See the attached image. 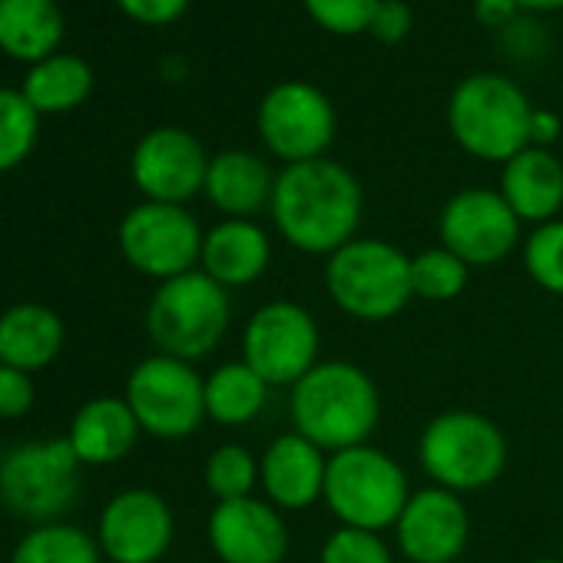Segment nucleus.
Segmentation results:
<instances>
[{
  "instance_id": "1",
  "label": "nucleus",
  "mask_w": 563,
  "mask_h": 563,
  "mask_svg": "<svg viewBox=\"0 0 563 563\" xmlns=\"http://www.w3.org/2000/svg\"><path fill=\"white\" fill-rule=\"evenodd\" d=\"M365 192L355 173L329 156L292 163L275 176L268 216L282 242L302 255L329 258L358 239Z\"/></svg>"
},
{
  "instance_id": "2",
  "label": "nucleus",
  "mask_w": 563,
  "mask_h": 563,
  "mask_svg": "<svg viewBox=\"0 0 563 563\" xmlns=\"http://www.w3.org/2000/svg\"><path fill=\"white\" fill-rule=\"evenodd\" d=\"M292 431L325 454L372 444L382 424V391L375 378L345 358H322L296 388H289Z\"/></svg>"
},
{
  "instance_id": "3",
  "label": "nucleus",
  "mask_w": 563,
  "mask_h": 563,
  "mask_svg": "<svg viewBox=\"0 0 563 563\" xmlns=\"http://www.w3.org/2000/svg\"><path fill=\"white\" fill-rule=\"evenodd\" d=\"M325 292L355 322H391L411 302V255L388 239L358 235L325 258Z\"/></svg>"
},
{
  "instance_id": "4",
  "label": "nucleus",
  "mask_w": 563,
  "mask_h": 563,
  "mask_svg": "<svg viewBox=\"0 0 563 563\" xmlns=\"http://www.w3.org/2000/svg\"><path fill=\"white\" fill-rule=\"evenodd\" d=\"M507 438L497 421L481 411L454 408L434 415L418 438V461L431 484L474 494L500 481L507 471Z\"/></svg>"
},
{
  "instance_id": "5",
  "label": "nucleus",
  "mask_w": 563,
  "mask_h": 563,
  "mask_svg": "<svg viewBox=\"0 0 563 563\" xmlns=\"http://www.w3.org/2000/svg\"><path fill=\"white\" fill-rule=\"evenodd\" d=\"M232 322V296L202 268L159 282L146 306V335L156 352L199 362L225 339Z\"/></svg>"
},
{
  "instance_id": "6",
  "label": "nucleus",
  "mask_w": 563,
  "mask_h": 563,
  "mask_svg": "<svg viewBox=\"0 0 563 563\" xmlns=\"http://www.w3.org/2000/svg\"><path fill=\"white\" fill-rule=\"evenodd\" d=\"M408 497V474L385 448L358 444L329 454L322 504L342 527L385 533L398 523Z\"/></svg>"
},
{
  "instance_id": "7",
  "label": "nucleus",
  "mask_w": 563,
  "mask_h": 563,
  "mask_svg": "<svg viewBox=\"0 0 563 563\" xmlns=\"http://www.w3.org/2000/svg\"><path fill=\"white\" fill-rule=\"evenodd\" d=\"M530 103L523 90L497 74H474L457 84L448 103V126L457 146L484 163H507L530 146Z\"/></svg>"
},
{
  "instance_id": "8",
  "label": "nucleus",
  "mask_w": 563,
  "mask_h": 563,
  "mask_svg": "<svg viewBox=\"0 0 563 563\" xmlns=\"http://www.w3.org/2000/svg\"><path fill=\"white\" fill-rule=\"evenodd\" d=\"M80 461L67 438L24 441L0 461V504L27 523H54L80 494Z\"/></svg>"
},
{
  "instance_id": "9",
  "label": "nucleus",
  "mask_w": 563,
  "mask_h": 563,
  "mask_svg": "<svg viewBox=\"0 0 563 563\" xmlns=\"http://www.w3.org/2000/svg\"><path fill=\"white\" fill-rule=\"evenodd\" d=\"M242 362L268 388H296L322 362V329L292 299L262 302L242 329Z\"/></svg>"
},
{
  "instance_id": "10",
  "label": "nucleus",
  "mask_w": 563,
  "mask_h": 563,
  "mask_svg": "<svg viewBox=\"0 0 563 563\" xmlns=\"http://www.w3.org/2000/svg\"><path fill=\"white\" fill-rule=\"evenodd\" d=\"M123 398L140 421V431L156 441H183L202 428L206 378L192 362L153 352L133 365Z\"/></svg>"
},
{
  "instance_id": "11",
  "label": "nucleus",
  "mask_w": 563,
  "mask_h": 563,
  "mask_svg": "<svg viewBox=\"0 0 563 563\" xmlns=\"http://www.w3.org/2000/svg\"><path fill=\"white\" fill-rule=\"evenodd\" d=\"M202 229L186 206L173 202H140L120 222V252L126 265L146 278L169 282L199 268L202 255Z\"/></svg>"
},
{
  "instance_id": "12",
  "label": "nucleus",
  "mask_w": 563,
  "mask_h": 563,
  "mask_svg": "<svg viewBox=\"0 0 563 563\" xmlns=\"http://www.w3.org/2000/svg\"><path fill=\"white\" fill-rule=\"evenodd\" d=\"M523 222L497 189L471 186L454 192L438 216V239L471 268L504 262L523 242Z\"/></svg>"
},
{
  "instance_id": "13",
  "label": "nucleus",
  "mask_w": 563,
  "mask_h": 563,
  "mask_svg": "<svg viewBox=\"0 0 563 563\" xmlns=\"http://www.w3.org/2000/svg\"><path fill=\"white\" fill-rule=\"evenodd\" d=\"M258 140L286 166L322 159L335 140V110L312 84H278L258 107Z\"/></svg>"
},
{
  "instance_id": "14",
  "label": "nucleus",
  "mask_w": 563,
  "mask_h": 563,
  "mask_svg": "<svg viewBox=\"0 0 563 563\" xmlns=\"http://www.w3.org/2000/svg\"><path fill=\"white\" fill-rule=\"evenodd\" d=\"M176 540L169 500L150 487L113 494L97 520V543L110 563H159Z\"/></svg>"
},
{
  "instance_id": "15",
  "label": "nucleus",
  "mask_w": 563,
  "mask_h": 563,
  "mask_svg": "<svg viewBox=\"0 0 563 563\" xmlns=\"http://www.w3.org/2000/svg\"><path fill=\"white\" fill-rule=\"evenodd\" d=\"M391 533L405 563H457L471 540V514L461 494L428 484L411 490Z\"/></svg>"
},
{
  "instance_id": "16",
  "label": "nucleus",
  "mask_w": 563,
  "mask_h": 563,
  "mask_svg": "<svg viewBox=\"0 0 563 563\" xmlns=\"http://www.w3.org/2000/svg\"><path fill=\"white\" fill-rule=\"evenodd\" d=\"M206 540L219 563H286L292 543L286 514L258 494L216 504L206 520Z\"/></svg>"
},
{
  "instance_id": "17",
  "label": "nucleus",
  "mask_w": 563,
  "mask_h": 563,
  "mask_svg": "<svg viewBox=\"0 0 563 563\" xmlns=\"http://www.w3.org/2000/svg\"><path fill=\"white\" fill-rule=\"evenodd\" d=\"M130 173L136 189L150 202L183 206L186 199L202 192L209 156L192 133L176 126H159L136 143Z\"/></svg>"
},
{
  "instance_id": "18",
  "label": "nucleus",
  "mask_w": 563,
  "mask_h": 563,
  "mask_svg": "<svg viewBox=\"0 0 563 563\" xmlns=\"http://www.w3.org/2000/svg\"><path fill=\"white\" fill-rule=\"evenodd\" d=\"M325 471L329 454L299 431H286L258 454V490L282 514L309 510L322 500Z\"/></svg>"
},
{
  "instance_id": "19",
  "label": "nucleus",
  "mask_w": 563,
  "mask_h": 563,
  "mask_svg": "<svg viewBox=\"0 0 563 563\" xmlns=\"http://www.w3.org/2000/svg\"><path fill=\"white\" fill-rule=\"evenodd\" d=\"M272 265V239L255 219H222L202 235L199 268L222 289H249Z\"/></svg>"
},
{
  "instance_id": "20",
  "label": "nucleus",
  "mask_w": 563,
  "mask_h": 563,
  "mask_svg": "<svg viewBox=\"0 0 563 563\" xmlns=\"http://www.w3.org/2000/svg\"><path fill=\"white\" fill-rule=\"evenodd\" d=\"M140 434V421L130 411L126 398L100 395L77 408L67 441L84 467H110L130 457Z\"/></svg>"
},
{
  "instance_id": "21",
  "label": "nucleus",
  "mask_w": 563,
  "mask_h": 563,
  "mask_svg": "<svg viewBox=\"0 0 563 563\" xmlns=\"http://www.w3.org/2000/svg\"><path fill=\"white\" fill-rule=\"evenodd\" d=\"M514 216L530 225L560 219L563 209V163L540 146H527L504 163L497 189Z\"/></svg>"
},
{
  "instance_id": "22",
  "label": "nucleus",
  "mask_w": 563,
  "mask_h": 563,
  "mask_svg": "<svg viewBox=\"0 0 563 563\" xmlns=\"http://www.w3.org/2000/svg\"><path fill=\"white\" fill-rule=\"evenodd\" d=\"M275 176L278 173H272L262 156L245 150H225L209 159L202 192L225 219H255L272 202Z\"/></svg>"
},
{
  "instance_id": "23",
  "label": "nucleus",
  "mask_w": 563,
  "mask_h": 563,
  "mask_svg": "<svg viewBox=\"0 0 563 563\" xmlns=\"http://www.w3.org/2000/svg\"><path fill=\"white\" fill-rule=\"evenodd\" d=\"M67 342L64 319L44 302H18L0 312V365L27 375L57 362Z\"/></svg>"
},
{
  "instance_id": "24",
  "label": "nucleus",
  "mask_w": 563,
  "mask_h": 563,
  "mask_svg": "<svg viewBox=\"0 0 563 563\" xmlns=\"http://www.w3.org/2000/svg\"><path fill=\"white\" fill-rule=\"evenodd\" d=\"M64 37L54 0H0V47L18 60H47Z\"/></svg>"
},
{
  "instance_id": "25",
  "label": "nucleus",
  "mask_w": 563,
  "mask_h": 563,
  "mask_svg": "<svg viewBox=\"0 0 563 563\" xmlns=\"http://www.w3.org/2000/svg\"><path fill=\"white\" fill-rule=\"evenodd\" d=\"M268 385L242 362H222L206 375V418L225 428L252 424L268 405Z\"/></svg>"
},
{
  "instance_id": "26",
  "label": "nucleus",
  "mask_w": 563,
  "mask_h": 563,
  "mask_svg": "<svg viewBox=\"0 0 563 563\" xmlns=\"http://www.w3.org/2000/svg\"><path fill=\"white\" fill-rule=\"evenodd\" d=\"M90 87L93 74L80 57H47L27 74L24 97L37 113H64L84 103Z\"/></svg>"
},
{
  "instance_id": "27",
  "label": "nucleus",
  "mask_w": 563,
  "mask_h": 563,
  "mask_svg": "<svg viewBox=\"0 0 563 563\" xmlns=\"http://www.w3.org/2000/svg\"><path fill=\"white\" fill-rule=\"evenodd\" d=\"M11 563H103V553L93 533L77 523L54 520L31 527L21 537Z\"/></svg>"
},
{
  "instance_id": "28",
  "label": "nucleus",
  "mask_w": 563,
  "mask_h": 563,
  "mask_svg": "<svg viewBox=\"0 0 563 563\" xmlns=\"http://www.w3.org/2000/svg\"><path fill=\"white\" fill-rule=\"evenodd\" d=\"M471 282V265L448 252L444 245H431L411 255V292L421 302L444 306L464 296Z\"/></svg>"
},
{
  "instance_id": "29",
  "label": "nucleus",
  "mask_w": 563,
  "mask_h": 563,
  "mask_svg": "<svg viewBox=\"0 0 563 563\" xmlns=\"http://www.w3.org/2000/svg\"><path fill=\"white\" fill-rule=\"evenodd\" d=\"M202 484L216 504L252 497L258 490V457L245 444H219L202 464Z\"/></svg>"
},
{
  "instance_id": "30",
  "label": "nucleus",
  "mask_w": 563,
  "mask_h": 563,
  "mask_svg": "<svg viewBox=\"0 0 563 563\" xmlns=\"http://www.w3.org/2000/svg\"><path fill=\"white\" fill-rule=\"evenodd\" d=\"M520 262L537 289L563 299V219L533 225L520 242Z\"/></svg>"
},
{
  "instance_id": "31",
  "label": "nucleus",
  "mask_w": 563,
  "mask_h": 563,
  "mask_svg": "<svg viewBox=\"0 0 563 563\" xmlns=\"http://www.w3.org/2000/svg\"><path fill=\"white\" fill-rule=\"evenodd\" d=\"M37 110L18 90H0V173L21 166L37 143Z\"/></svg>"
},
{
  "instance_id": "32",
  "label": "nucleus",
  "mask_w": 563,
  "mask_h": 563,
  "mask_svg": "<svg viewBox=\"0 0 563 563\" xmlns=\"http://www.w3.org/2000/svg\"><path fill=\"white\" fill-rule=\"evenodd\" d=\"M319 563H395V550L385 540V533L339 523L322 540Z\"/></svg>"
},
{
  "instance_id": "33",
  "label": "nucleus",
  "mask_w": 563,
  "mask_h": 563,
  "mask_svg": "<svg viewBox=\"0 0 563 563\" xmlns=\"http://www.w3.org/2000/svg\"><path fill=\"white\" fill-rule=\"evenodd\" d=\"M382 0H306L312 21L332 34H362L372 27Z\"/></svg>"
},
{
  "instance_id": "34",
  "label": "nucleus",
  "mask_w": 563,
  "mask_h": 563,
  "mask_svg": "<svg viewBox=\"0 0 563 563\" xmlns=\"http://www.w3.org/2000/svg\"><path fill=\"white\" fill-rule=\"evenodd\" d=\"M37 401L34 378L21 368L0 365V421H18L24 418Z\"/></svg>"
},
{
  "instance_id": "35",
  "label": "nucleus",
  "mask_w": 563,
  "mask_h": 563,
  "mask_svg": "<svg viewBox=\"0 0 563 563\" xmlns=\"http://www.w3.org/2000/svg\"><path fill=\"white\" fill-rule=\"evenodd\" d=\"M117 4L140 24H173L183 18L189 0H117Z\"/></svg>"
},
{
  "instance_id": "36",
  "label": "nucleus",
  "mask_w": 563,
  "mask_h": 563,
  "mask_svg": "<svg viewBox=\"0 0 563 563\" xmlns=\"http://www.w3.org/2000/svg\"><path fill=\"white\" fill-rule=\"evenodd\" d=\"M408 27H411L408 8L398 4V0H382V8H378V14H375V21H372L368 31H372L378 41H385V44H398V41L408 34Z\"/></svg>"
},
{
  "instance_id": "37",
  "label": "nucleus",
  "mask_w": 563,
  "mask_h": 563,
  "mask_svg": "<svg viewBox=\"0 0 563 563\" xmlns=\"http://www.w3.org/2000/svg\"><path fill=\"white\" fill-rule=\"evenodd\" d=\"M556 136H560V120L550 110H533V117H530V146L547 150Z\"/></svg>"
},
{
  "instance_id": "38",
  "label": "nucleus",
  "mask_w": 563,
  "mask_h": 563,
  "mask_svg": "<svg viewBox=\"0 0 563 563\" xmlns=\"http://www.w3.org/2000/svg\"><path fill=\"white\" fill-rule=\"evenodd\" d=\"M514 0H477V18L484 24H504L514 14Z\"/></svg>"
},
{
  "instance_id": "39",
  "label": "nucleus",
  "mask_w": 563,
  "mask_h": 563,
  "mask_svg": "<svg viewBox=\"0 0 563 563\" xmlns=\"http://www.w3.org/2000/svg\"><path fill=\"white\" fill-rule=\"evenodd\" d=\"M517 8H527V11H556L563 8V0H514Z\"/></svg>"
},
{
  "instance_id": "40",
  "label": "nucleus",
  "mask_w": 563,
  "mask_h": 563,
  "mask_svg": "<svg viewBox=\"0 0 563 563\" xmlns=\"http://www.w3.org/2000/svg\"><path fill=\"white\" fill-rule=\"evenodd\" d=\"M530 563H563L560 556H540V560H530Z\"/></svg>"
},
{
  "instance_id": "41",
  "label": "nucleus",
  "mask_w": 563,
  "mask_h": 563,
  "mask_svg": "<svg viewBox=\"0 0 563 563\" xmlns=\"http://www.w3.org/2000/svg\"><path fill=\"white\" fill-rule=\"evenodd\" d=\"M0 461H4V448H0Z\"/></svg>"
},
{
  "instance_id": "42",
  "label": "nucleus",
  "mask_w": 563,
  "mask_h": 563,
  "mask_svg": "<svg viewBox=\"0 0 563 563\" xmlns=\"http://www.w3.org/2000/svg\"><path fill=\"white\" fill-rule=\"evenodd\" d=\"M560 560H563V553H560Z\"/></svg>"
}]
</instances>
